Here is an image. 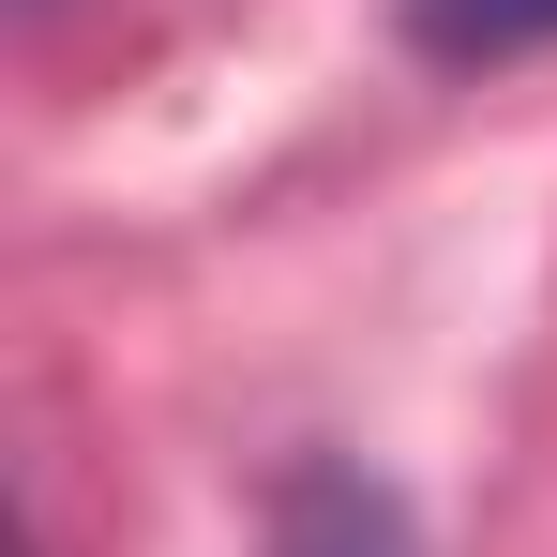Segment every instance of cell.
<instances>
[{
  "label": "cell",
  "mask_w": 557,
  "mask_h": 557,
  "mask_svg": "<svg viewBox=\"0 0 557 557\" xmlns=\"http://www.w3.org/2000/svg\"><path fill=\"white\" fill-rule=\"evenodd\" d=\"M422 15V46H453V61H512V46H557V0H407Z\"/></svg>",
  "instance_id": "7a4b0ae2"
},
{
  "label": "cell",
  "mask_w": 557,
  "mask_h": 557,
  "mask_svg": "<svg viewBox=\"0 0 557 557\" xmlns=\"http://www.w3.org/2000/svg\"><path fill=\"white\" fill-rule=\"evenodd\" d=\"M272 557H407V528H392V497L362 467H301L272 497Z\"/></svg>",
  "instance_id": "6da1fadb"
}]
</instances>
